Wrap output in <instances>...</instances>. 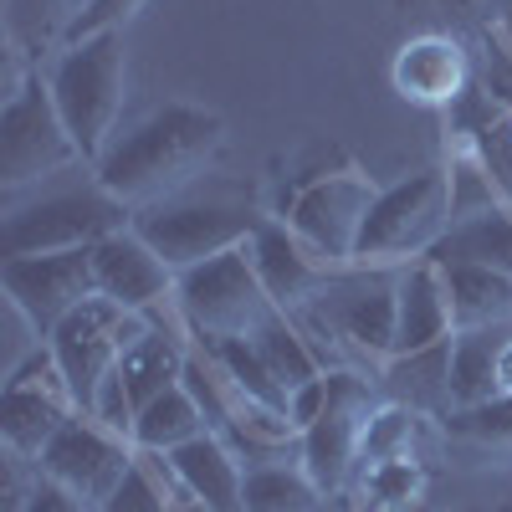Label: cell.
<instances>
[{
	"instance_id": "4316f807",
	"label": "cell",
	"mask_w": 512,
	"mask_h": 512,
	"mask_svg": "<svg viewBox=\"0 0 512 512\" xmlns=\"http://www.w3.org/2000/svg\"><path fill=\"white\" fill-rule=\"evenodd\" d=\"M446 292H451V318L461 328H507L512 318V277L487 272V267H446Z\"/></svg>"
},
{
	"instance_id": "4fadbf2b",
	"label": "cell",
	"mask_w": 512,
	"mask_h": 512,
	"mask_svg": "<svg viewBox=\"0 0 512 512\" xmlns=\"http://www.w3.org/2000/svg\"><path fill=\"white\" fill-rule=\"evenodd\" d=\"M318 328H328L344 349L369 364L395 359V318H400V272H344L308 308Z\"/></svg>"
},
{
	"instance_id": "f546056e",
	"label": "cell",
	"mask_w": 512,
	"mask_h": 512,
	"mask_svg": "<svg viewBox=\"0 0 512 512\" xmlns=\"http://www.w3.org/2000/svg\"><path fill=\"white\" fill-rule=\"evenodd\" d=\"M251 344H256V354L267 359V369L277 374V384H282L287 395L303 390V384H313L318 374H328V369L318 364L313 344L303 338V328H297L292 313H277L272 323H262V328L251 333Z\"/></svg>"
},
{
	"instance_id": "60d3db41",
	"label": "cell",
	"mask_w": 512,
	"mask_h": 512,
	"mask_svg": "<svg viewBox=\"0 0 512 512\" xmlns=\"http://www.w3.org/2000/svg\"><path fill=\"white\" fill-rule=\"evenodd\" d=\"M497 512H512V507H497Z\"/></svg>"
},
{
	"instance_id": "ab89813d",
	"label": "cell",
	"mask_w": 512,
	"mask_h": 512,
	"mask_svg": "<svg viewBox=\"0 0 512 512\" xmlns=\"http://www.w3.org/2000/svg\"><path fill=\"white\" fill-rule=\"evenodd\" d=\"M175 512H210V507H200V502L190 497V502H185V507H175Z\"/></svg>"
},
{
	"instance_id": "277c9868",
	"label": "cell",
	"mask_w": 512,
	"mask_h": 512,
	"mask_svg": "<svg viewBox=\"0 0 512 512\" xmlns=\"http://www.w3.org/2000/svg\"><path fill=\"white\" fill-rule=\"evenodd\" d=\"M267 216L251 200L236 195H169L159 205L134 210V231L164 256L175 272H190L221 251H236L251 241V231Z\"/></svg>"
},
{
	"instance_id": "6da1fadb",
	"label": "cell",
	"mask_w": 512,
	"mask_h": 512,
	"mask_svg": "<svg viewBox=\"0 0 512 512\" xmlns=\"http://www.w3.org/2000/svg\"><path fill=\"white\" fill-rule=\"evenodd\" d=\"M221 144H226V118L175 98L139 118L128 134H118L113 149L93 164V180L128 210H144L169 195H185L210 169V159L221 154Z\"/></svg>"
},
{
	"instance_id": "5b68a950",
	"label": "cell",
	"mask_w": 512,
	"mask_h": 512,
	"mask_svg": "<svg viewBox=\"0 0 512 512\" xmlns=\"http://www.w3.org/2000/svg\"><path fill=\"white\" fill-rule=\"evenodd\" d=\"M67 164H82V149L52 98V82L26 72L0 103V190L16 195L62 175Z\"/></svg>"
},
{
	"instance_id": "ac0fdd59",
	"label": "cell",
	"mask_w": 512,
	"mask_h": 512,
	"mask_svg": "<svg viewBox=\"0 0 512 512\" xmlns=\"http://www.w3.org/2000/svg\"><path fill=\"white\" fill-rule=\"evenodd\" d=\"M195 344H190V328L185 323H154L134 349L123 354L118 364V390L128 395V405H134V415L159 400L164 390H175V384L185 379V364H190Z\"/></svg>"
},
{
	"instance_id": "7c38bea8",
	"label": "cell",
	"mask_w": 512,
	"mask_h": 512,
	"mask_svg": "<svg viewBox=\"0 0 512 512\" xmlns=\"http://www.w3.org/2000/svg\"><path fill=\"white\" fill-rule=\"evenodd\" d=\"M0 292L31 318L41 338H52L88 297H98L93 246L47 251V256H0Z\"/></svg>"
},
{
	"instance_id": "2e32d148",
	"label": "cell",
	"mask_w": 512,
	"mask_h": 512,
	"mask_svg": "<svg viewBox=\"0 0 512 512\" xmlns=\"http://www.w3.org/2000/svg\"><path fill=\"white\" fill-rule=\"evenodd\" d=\"M246 256H251L256 277H262V287L272 292V303H277L282 313H292V318L308 313L318 297H323L338 277H344V272H333L328 262H318V256L287 231L282 216H267L262 226L251 231Z\"/></svg>"
},
{
	"instance_id": "83f0119b",
	"label": "cell",
	"mask_w": 512,
	"mask_h": 512,
	"mask_svg": "<svg viewBox=\"0 0 512 512\" xmlns=\"http://www.w3.org/2000/svg\"><path fill=\"white\" fill-rule=\"evenodd\" d=\"M502 328H461L451 338V410L497 400V354H502Z\"/></svg>"
},
{
	"instance_id": "ffe728a7",
	"label": "cell",
	"mask_w": 512,
	"mask_h": 512,
	"mask_svg": "<svg viewBox=\"0 0 512 512\" xmlns=\"http://www.w3.org/2000/svg\"><path fill=\"white\" fill-rule=\"evenodd\" d=\"M185 477V492L210 512H246V461L221 436H195L190 446L169 451Z\"/></svg>"
},
{
	"instance_id": "7a4b0ae2",
	"label": "cell",
	"mask_w": 512,
	"mask_h": 512,
	"mask_svg": "<svg viewBox=\"0 0 512 512\" xmlns=\"http://www.w3.org/2000/svg\"><path fill=\"white\" fill-rule=\"evenodd\" d=\"M451 221H456V210H451L446 164H425L374 195L359 246H354V267L359 272H405L441 246Z\"/></svg>"
},
{
	"instance_id": "52a82bcc",
	"label": "cell",
	"mask_w": 512,
	"mask_h": 512,
	"mask_svg": "<svg viewBox=\"0 0 512 512\" xmlns=\"http://www.w3.org/2000/svg\"><path fill=\"white\" fill-rule=\"evenodd\" d=\"M374 195H379V185L369 175H359L354 164L323 169V175H308L287 195L282 221L318 262H328L333 272H354V246H359Z\"/></svg>"
},
{
	"instance_id": "9a60e30c",
	"label": "cell",
	"mask_w": 512,
	"mask_h": 512,
	"mask_svg": "<svg viewBox=\"0 0 512 512\" xmlns=\"http://www.w3.org/2000/svg\"><path fill=\"white\" fill-rule=\"evenodd\" d=\"M93 272H98V297L128 313H144L154 323H164L169 308L180 313V272L134 226H123L93 246Z\"/></svg>"
},
{
	"instance_id": "3957f363",
	"label": "cell",
	"mask_w": 512,
	"mask_h": 512,
	"mask_svg": "<svg viewBox=\"0 0 512 512\" xmlns=\"http://www.w3.org/2000/svg\"><path fill=\"white\" fill-rule=\"evenodd\" d=\"M47 82H52V98L72 128L77 149H82V164L93 169L118 139V113H123V93H128L123 31H98V36L67 41L47 72Z\"/></svg>"
},
{
	"instance_id": "d6986e66",
	"label": "cell",
	"mask_w": 512,
	"mask_h": 512,
	"mask_svg": "<svg viewBox=\"0 0 512 512\" xmlns=\"http://www.w3.org/2000/svg\"><path fill=\"white\" fill-rule=\"evenodd\" d=\"M456 333L451 292L441 262H415L400 272V318H395V354H420L431 344H446Z\"/></svg>"
},
{
	"instance_id": "e575fe53",
	"label": "cell",
	"mask_w": 512,
	"mask_h": 512,
	"mask_svg": "<svg viewBox=\"0 0 512 512\" xmlns=\"http://www.w3.org/2000/svg\"><path fill=\"white\" fill-rule=\"evenodd\" d=\"M21 512H98V507H93L88 497L67 492V487L52 482V477H36V487H31V497H26Z\"/></svg>"
},
{
	"instance_id": "484cf974",
	"label": "cell",
	"mask_w": 512,
	"mask_h": 512,
	"mask_svg": "<svg viewBox=\"0 0 512 512\" xmlns=\"http://www.w3.org/2000/svg\"><path fill=\"white\" fill-rule=\"evenodd\" d=\"M210 431V420H205V410H200V400L190 395V384L180 379L175 390H164L159 400H149L139 415H134V446L139 451H180V446H190L195 436H205Z\"/></svg>"
},
{
	"instance_id": "7402d4cb",
	"label": "cell",
	"mask_w": 512,
	"mask_h": 512,
	"mask_svg": "<svg viewBox=\"0 0 512 512\" xmlns=\"http://www.w3.org/2000/svg\"><path fill=\"white\" fill-rule=\"evenodd\" d=\"M441 267H487L512 277V205H487L477 216L451 221V231L441 236V246L425 256Z\"/></svg>"
},
{
	"instance_id": "f1b7e54d",
	"label": "cell",
	"mask_w": 512,
	"mask_h": 512,
	"mask_svg": "<svg viewBox=\"0 0 512 512\" xmlns=\"http://www.w3.org/2000/svg\"><path fill=\"white\" fill-rule=\"evenodd\" d=\"M436 441V415H425L405 400H379L369 436H364V456L359 461H384V456H431Z\"/></svg>"
},
{
	"instance_id": "9c48e42d",
	"label": "cell",
	"mask_w": 512,
	"mask_h": 512,
	"mask_svg": "<svg viewBox=\"0 0 512 512\" xmlns=\"http://www.w3.org/2000/svg\"><path fill=\"white\" fill-rule=\"evenodd\" d=\"M154 328V318L144 313H128L118 303H108V297H88L47 344L72 384V395H77V410H93L98 395H103V384L118 374L123 354L139 344V338Z\"/></svg>"
},
{
	"instance_id": "d6a6232c",
	"label": "cell",
	"mask_w": 512,
	"mask_h": 512,
	"mask_svg": "<svg viewBox=\"0 0 512 512\" xmlns=\"http://www.w3.org/2000/svg\"><path fill=\"white\" fill-rule=\"evenodd\" d=\"M482 77H487V98L512 108V31L482 36Z\"/></svg>"
},
{
	"instance_id": "d4e9b609",
	"label": "cell",
	"mask_w": 512,
	"mask_h": 512,
	"mask_svg": "<svg viewBox=\"0 0 512 512\" xmlns=\"http://www.w3.org/2000/svg\"><path fill=\"white\" fill-rule=\"evenodd\" d=\"M185 502H190V492H185V477H180L175 456L134 451V466L123 472V482L108 492V502L98 512H175Z\"/></svg>"
},
{
	"instance_id": "f35d334b",
	"label": "cell",
	"mask_w": 512,
	"mask_h": 512,
	"mask_svg": "<svg viewBox=\"0 0 512 512\" xmlns=\"http://www.w3.org/2000/svg\"><path fill=\"white\" fill-rule=\"evenodd\" d=\"M318 512H359V507H354V502H349V497H328V502H323V507H318Z\"/></svg>"
},
{
	"instance_id": "836d02e7",
	"label": "cell",
	"mask_w": 512,
	"mask_h": 512,
	"mask_svg": "<svg viewBox=\"0 0 512 512\" xmlns=\"http://www.w3.org/2000/svg\"><path fill=\"white\" fill-rule=\"evenodd\" d=\"M144 6H149V0H93V11L72 26V41L98 36V31H123L128 21H134V16L144 11Z\"/></svg>"
},
{
	"instance_id": "ba28073f",
	"label": "cell",
	"mask_w": 512,
	"mask_h": 512,
	"mask_svg": "<svg viewBox=\"0 0 512 512\" xmlns=\"http://www.w3.org/2000/svg\"><path fill=\"white\" fill-rule=\"evenodd\" d=\"M123 226H134V210L93 180L88 190L41 195L36 205L11 210L6 226H0V256H47V251L98 246Z\"/></svg>"
},
{
	"instance_id": "e0dca14e",
	"label": "cell",
	"mask_w": 512,
	"mask_h": 512,
	"mask_svg": "<svg viewBox=\"0 0 512 512\" xmlns=\"http://www.w3.org/2000/svg\"><path fill=\"white\" fill-rule=\"evenodd\" d=\"M390 82L410 108H456L472 88V52L451 31H420L395 52Z\"/></svg>"
},
{
	"instance_id": "1f68e13d",
	"label": "cell",
	"mask_w": 512,
	"mask_h": 512,
	"mask_svg": "<svg viewBox=\"0 0 512 512\" xmlns=\"http://www.w3.org/2000/svg\"><path fill=\"white\" fill-rule=\"evenodd\" d=\"M441 431L451 446L477 451V456H507L512 461V395L482 400V405H461L441 420Z\"/></svg>"
},
{
	"instance_id": "5bb4252c",
	"label": "cell",
	"mask_w": 512,
	"mask_h": 512,
	"mask_svg": "<svg viewBox=\"0 0 512 512\" xmlns=\"http://www.w3.org/2000/svg\"><path fill=\"white\" fill-rule=\"evenodd\" d=\"M134 451H139L134 436H123V431H113V425H103L98 415L77 410L57 431V441L41 451L36 472L62 482L77 497H88L93 507H103L108 492L123 482V472L134 466Z\"/></svg>"
},
{
	"instance_id": "8fae6325",
	"label": "cell",
	"mask_w": 512,
	"mask_h": 512,
	"mask_svg": "<svg viewBox=\"0 0 512 512\" xmlns=\"http://www.w3.org/2000/svg\"><path fill=\"white\" fill-rule=\"evenodd\" d=\"M72 415H77V395H72L52 344H41L0 384V451H16L36 466L41 451L57 441V431Z\"/></svg>"
},
{
	"instance_id": "30bf717a",
	"label": "cell",
	"mask_w": 512,
	"mask_h": 512,
	"mask_svg": "<svg viewBox=\"0 0 512 512\" xmlns=\"http://www.w3.org/2000/svg\"><path fill=\"white\" fill-rule=\"evenodd\" d=\"M374 410H379V400L369 390V379H359L354 369H328V405L303 431V472L313 477V487L323 497L349 492Z\"/></svg>"
},
{
	"instance_id": "d590c367",
	"label": "cell",
	"mask_w": 512,
	"mask_h": 512,
	"mask_svg": "<svg viewBox=\"0 0 512 512\" xmlns=\"http://www.w3.org/2000/svg\"><path fill=\"white\" fill-rule=\"evenodd\" d=\"M323 405H328V374H318L313 384H303V390H292V400H287V420L297 425V431H308V425L323 415Z\"/></svg>"
},
{
	"instance_id": "74e56055",
	"label": "cell",
	"mask_w": 512,
	"mask_h": 512,
	"mask_svg": "<svg viewBox=\"0 0 512 512\" xmlns=\"http://www.w3.org/2000/svg\"><path fill=\"white\" fill-rule=\"evenodd\" d=\"M441 6H446V11H456V16H477L482 0H441Z\"/></svg>"
},
{
	"instance_id": "603a6c76",
	"label": "cell",
	"mask_w": 512,
	"mask_h": 512,
	"mask_svg": "<svg viewBox=\"0 0 512 512\" xmlns=\"http://www.w3.org/2000/svg\"><path fill=\"white\" fill-rule=\"evenodd\" d=\"M456 338V333H451ZM451 338L446 344H431V349H420V354H395L390 364L379 369V379L390 384V395L425 410V415H436L446 420L451 415Z\"/></svg>"
},
{
	"instance_id": "cb8c5ba5",
	"label": "cell",
	"mask_w": 512,
	"mask_h": 512,
	"mask_svg": "<svg viewBox=\"0 0 512 512\" xmlns=\"http://www.w3.org/2000/svg\"><path fill=\"white\" fill-rule=\"evenodd\" d=\"M88 11L93 0H6V41L26 62L41 52H62Z\"/></svg>"
},
{
	"instance_id": "44dd1931",
	"label": "cell",
	"mask_w": 512,
	"mask_h": 512,
	"mask_svg": "<svg viewBox=\"0 0 512 512\" xmlns=\"http://www.w3.org/2000/svg\"><path fill=\"white\" fill-rule=\"evenodd\" d=\"M431 456H384V461H359L349 482V502L359 512H420L431 497Z\"/></svg>"
},
{
	"instance_id": "4dcf8cb0",
	"label": "cell",
	"mask_w": 512,
	"mask_h": 512,
	"mask_svg": "<svg viewBox=\"0 0 512 512\" xmlns=\"http://www.w3.org/2000/svg\"><path fill=\"white\" fill-rule=\"evenodd\" d=\"M328 497L297 461L246 466V512H318Z\"/></svg>"
},
{
	"instance_id": "8992f818",
	"label": "cell",
	"mask_w": 512,
	"mask_h": 512,
	"mask_svg": "<svg viewBox=\"0 0 512 512\" xmlns=\"http://www.w3.org/2000/svg\"><path fill=\"white\" fill-rule=\"evenodd\" d=\"M282 308L256 277L246 246L221 251L210 262L180 272V323L195 344H221V338H251L262 323H272Z\"/></svg>"
},
{
	"instance_id": "8d00e7d4",
	"label": "cell",
	"mask_w": 512,
	"mask_h": 512,
	"mask_svg": "<svg viewBox=\"0 0 512 512\" xmlns=\"http://www.w3.org/2000/svg\"><path fill=\"white\" fill-rule=\"evenodd\" d=\"M497 395H512V333L502 338V354H497Z\"/></svg>"
}]
</instances>
